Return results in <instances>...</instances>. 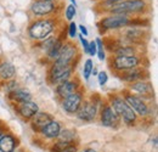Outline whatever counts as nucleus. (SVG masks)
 <instances>
[{
    "mask_svg": "<svg viewBox=\"0 0 158 152\" xmlns=\"http://www.w3.org/2000/svg\"><path fill=\"white\" fill-rule=\"evenodd\" d=\"M130 93L135 94V95L142 97L143 100H150L153 97V88H152V84L150 82H147L146 79H142V80H138V82H134V83H130L128 89Z\"/></svg>",
    "mask_w": 158,
    "mask_h": 152,
    "instance_id": "obj_12",
    "label": "nucleus"
},
{
    "mask_svg": "<svg viewBox=\"0 0 158 152\" xmlns=\"http://www.w3.org/2000/svg\"><path fill=\"white\" fill-rule=\"evenodd\" d=\"M78 144L77 142H64V141H55L50 146L51 152H78Z\"/></svg>",
    "mask_w": 158,
    "mask_h": 152,
    "instance_id": "obj_24",
    "label": "nucleus"
},
{
    "mask_svg": "<svg viewBox=\"0 0 158 152\" xmlns=\"http://www.w3.org/2000/svg\"><path fill=\"white\" fill-rule=\"evenodd\" d=\"M84 94L81 91V89L68 95L67 97L62 99L61 100V106H62V110L68 114H76L77 111L79 110L83 100H84Z\"/></svg>",
    "mask_w": 158,
    "mask_h": 152,
    "instance_id": "obj_11",
    "label": "nucleus"
},
{
    "mask_svg": "<svg viewBox=\"0 0 158 152\" xmlns=\"http://www.w3.org/2000/svg\"><path fill=\"white\" fill-rule=\"evenodd\" d=\"M147 7H148L147 0H124L119 2L118 5H116L114 7H112L108 11V14L124 15L130 17V15H138L145 12Z\"/></svg>",
    "mask_w": 158,
    "mask_h": 152,
    "instance_id": "obj_5",
    "label": "nucleus"
},
{
    "mask_svg": "<svg viewBox=\"0 0 158 152\" xmlns=\"http://www.w3.org/2000/svg\"><path fill=\"white\" fill-rule=\"evenodd\" d=\"M80 87L81 85H80V82H79L78 78H74V79L71 78V79L61 83L59 85H56L55 87V93L62 100V99L67 97L68 95H71V94L80 90Z\"/></svg>",
    "mask_w": 158,
    "mask_h": 152,
    "instance_id": "obj_15",
    "label": "nucleus"
},
{
    "mask_svg": "<svg viewBox=\"0 0 158 152\" xmlns=\"http://www.w3.org/2000/svg\"><path fill=\"white\" fill-rule=\"evenodd\" d=\"M7 99L14 103L17 105L21 102H26V101H31L32 100V94L29 90L23 89V88H17L11 93H7Z\"/></svg>",
    "mask_w": 158,
    "mask_h": 152,
    "instance_id": "obj_21",
    "label": "nucleus"
},
{
    "mask_svg": "<svg viewBox=\"0 0 158 152\" xmlns=\"http://www.w3.org/2000/svg\"><path fill=\"white\" fill-rule=\"evenodd\" d=\"M62 127H61V123L59 120H55L52 119L48 125H45L39 133L44 139H48V140H57V136H59L60 132H61Z\"/></svg>",
    "mask_w": 158,
    "mask_h": 152,
    "instance_id": "obj_20",
    "label": "nucleus"
},
{
    "mask_svg": "<svg viewBox=\"0 0 158 152\" xmlns=\"http://www.w3.org/2000/svg\"><path fill=\"white\" fill-rule=\"evenodd\" d=\"M57 10V2H51L46 0H34L31 5V12L37 16H49L56 12Z\"/></svg>",
    "mask_w": 158,
    "mask_h": 152,
    "instance_id": "obj_13",
    "label": "nucleus"
},
{
    "mask_svg": "<svg viewBox=\"0 0 158 152\" xmlns=\"http://www.w3.org/2000/svg\"><path fill=\"white\" fill-rule=\"evenodd\" d=\"M15 111L24 120H31L35 114L39 112V105L34 101H26L15 105Z\"/></svg>",
    "mask_w": 158,
    "mask_h": 152,
    "instance_id": "obj_14",
    "label": "nucleus"
},
{
    "mask_svg": "<svg viewBox=\"0 0 158 152\" xmlns=\"http://www.w3.org/2000/svg\"><path fill=\"white\" fill-rule=\"evenodd\" d=\"M46 1H51V2H57L59 0H46Z\"/></svg>",
    "mask_w": 158,
    "mask_h": 152,
    "instance_id": "obj_38",
    "label": "nucleus"
},
{
    "mask_svg": "<svg viewBox=\"0 0 158 152\" xmlns=\"http://www.w3.org/2000/svg\"><path fill=\"white\" fill-rule=\"evenodd\" d=\"M64 41H66V37H63L62 34L56 36V38L54 40L52 45L50 46V49H49L48 53H46V57H48L51 62H54V61L57 58L60 51H61V48H62V45H63Z\"/></svg>",
    "mask_w": 158,
    "mask_h": 152,
    "instance_id": "obj_23",
    "label": "nucleus"
},
{
    "mask_svg": "<svg viewBox=\"0 0 158 152\" xmlns=\"http://www.w3.org/2000/svg\"><path fill=\"white\" fill-rule=\"evenodd\" d=\"M119 78L125 82V83H134V82H138V80H142V79H147L148 78V72L145 67H136V68H133V70H129L127 72H123V73H119Z\"/></svg>",
    "mask_w": 158,
    "mask_h": 152,
    "instance_id": "obj_16",
    "label": "nucleus"
},
{
    "mask_svg": "<svg viewBox=\"0 0 158 152\" xmlns=\"http://www.w3.org/2000/svg\"><path fill=\"white\" fill-rule=\"evenodd\" d=\"M94 62L91 58H88L85 60L84 62V66H83V77L85 80H89V78L91 76V72H93V68H94Z\"/></svg>",
    "mask_w": 158,
    "mask_h": 152,
    "instance_id": "obj_27",
    "label": "nucleus"
},
{
    "mask_svg": "<svg viewBox=\"0 0 158 152\" xmlns=\"http://www.w3.org/2000/svg\"><path fill=\"white\" fill-rule=\"evenodd\" d=\"M17 88H20V87H19V83H17L15 79L9 80V82H6V83H5V90H6V94H7V93L14 91V90H15V89H17Z\"/></svg>",
    "mask_w": 158,
    "mask_h": 152,
    "instance_id": "obj_30",
    "label": "nucleus"
},
{
    "mask_svg": "<svg viewBox=\"0 0 158 152\" xmlns=\"http://www.w3.org/2000/svg\"><path fill=\"white\" fill-rule=\"evenodd\" d=\"M78 152H98L96 150L91 149V147H88V149H83V150H78Z\"/></svg>",
    "mask_w": 158,
    "mask_h": 152,
    "instance_id": "obj_35",
    "label": "nucleus"
},
{
    "mask_svg": "<svg viewBox=\"0 0 158 152\" xmlns=\"http://www.w3.org/2000/svg\"><path fill=\"white\" fill-rule=\"evenodd\" d=\"M110 51L114 56H131V55H138V49L135 45L123 43L122 40H116L113 43V48L110 49Z\"/></svg>",
    "mask_w": 158,
    "mask_h": 152,
    "instance_id": "obj_17",
    "label": "nucleus"
},
{
    "mask_svg": "<svg viewBox=\"0 0 158 152\" xmlns=\"http://www.w3.org/2000/svg\"><path fill=\"white\" fill-rule=\"evenodd\" d=\"M16 77V67L14 66V63L9 62V61H1L0 62V79L2 82H9L15 79Z\"/></svg>",
    "mask_w": 158,
    "mask_h": 152,
    "instance_id": "obj_22",
    "label": "nucleus"
},
{
    "mask_svg": "<svg viewBox=\"0 0 158 152\" xmlns=\"http://www.w3.org/2000/svg\"><path fill=\"white\" fill-rule=\"evenodd\" d=\"M74 70H76V66H63L56 62H52L48 72V82L51 85L56 87L61 83L71 79L73 77Z\"/></svg>",
    "mask_w": 158,
    "mask_h": 152,
    "instance_id": "obj_7",
    "label": "nucleus"
},
{
    "mask_svg": "<svg viewBox=\"0 0 158 152\" xmlns=\"http://www.w3.org/2000/svg\"><path fill=\"white\" fill-rule=\"evenodd\" d=\"M77 6H74V5H72V4H69L67 7H66V11H64V17L67 21H69V22H72V19L76 17V15H77V9H76Z\"/></svg>",
    "mask_w": 158,
    "mask_h": 152,
    "instance_id": "obj_28",
    "label": "nucleus"
},
{
    "mask_svg": "<svg viewBox=\"0 0 158 152\" xmlns=\"http://www.w3.org/2000/svg\"><path fill=\"white\" fill-rule=\"evenodd\" d=\"M71 2H72V5H74V6H77V1L76 0H69Z\"/></svg>",
    "mask_w": 158,
    "mask_h": 152,
    "instance_id": "obj_36",
    "label": "nucleus"
},
{
    "mask_svg": "<svg viewBox=\"0 0 158 152\" xmlns=\"http://www.w3.org/2000/svg\"><path fill=\"white\" fill-rule=\"evenodd\" d=\"M120 95L124 97V100L127 101V103L130 106V108L136 113L138 117L145 118L147 116H150L151 108L148 106V103L146 102V100H143L142 97L135 95L133 93H130L129 90H124L122 91Z\"/></svg>",
    "mask_w": 158,
    "mask_h": 152,
    "instance_id": "obj_8",
    "label": "nucleus"
},
{
    "mask_svg": "<svg viewBox=\"0 0 158 152\" xmlns=\"http://www.w3.org/2000/svg\"><path fill=\"white\" fill-rule=\"evenodd\" d=\"M130 22H131V19L129 16L110 14L100 19L98 22V27L101 33H106L110 31H118V29L127 28L130 26Z\"/></svg>",
    "mask_w": 158,
    "mask_h": 152,
    "instance_id": "obj_6",
    "label": "nucleus"
},
{
    "mask_svg": "<svg viewBox=\"0 0 158 152\" xmlns=\"http://www.w3.org/2000/svg\"><path fill=\"white\" fill-rule=\"evenodd\" d=\"M95 43H96V55H98L100 61H105L107 56H106V49H105L103 40L101 38H96Z\"/></svg>",
    "mask_w": 158,
    "mask_h": 152,
    "instance_id": "obj_26",
    "label": "nucleus"
},
{
    "mask_svg": "<svg viewBox=\"0 0 158 152\" xmlns=\"http://www.w3.org/2000/svg\"><path fill=\"white\" fill-rule=\"evenodd\" d=\"M142 57L140 55H131V56H111L108 58V66L112 72L116 74L127 72L129 70L136 68L141 66Z\"/></svg>",
    "mask_w": 158,
    "mask_h": 152,
    "instance_id": "obj_4",
    "label": "nucleus"
},
{
    "mask_svg": "<svg viewBox=\"0 0 158 152\" xmlns=\"http://www.w3.org/2000/svg\"><path fill=\"white\" fill-rule=\"evenodd\" d=\"M19 139L11 133H6L0 137V152H14L19 149Z\"/></svg>",
    "mask_w": 158,
    "mask_h": 152,
    "instance_id": "obj_19",
    "label": "nucleus"
},
{
    "mask_svg": "<svg viewBox=\"0 0 158 152\" xmlns=\"http://www.w3.org/2000/svg\"><path fill=\"white\" fill-rule=\"evenodd\" d=\"M96 77H98V80H99L100 87H105V85H106V83H107V80H108V76H107V73H106L105 71H100Z\"/></svg>",
    "mask_w": 158,
    "mask_h": 152,
    "instance_id": "obj_31",
    "label": "nucleus"
},
{
    "mask_svg": "<svg viewBox=\"0 0 158 152\" xmlns=\"http://www.w3.org/2000/svg\"><path fill=\"white\" fill-rule=\"evenodd\" d=\"M108 103L114 110V112L118 114L120 122H123L125 125L131 127L136 124L138 116L130 108V106L127 103V101L120 94H111L108 96Z\"/></svg>",
    "mask_w": 158,
    "mask_h": 152,
    "instance_id": "obj_2",
    "label": "nucleus"
},
{
    "mask_svg": "<svg viewBox=\"0 0 158 152\" xmlns=\"http://www.w3.org/2000/svg\"><path fill=\"white\" fill-rule=\"evenodd\" d=\"M88 54L90 56H95L96 55V43L95 40L89 41V49H88Z\"/></svg>",
    "mask_w": 158,
    "mask_h": 152,
    "instance_id": "obj_32",
    "label": "nucleus"
},
{
    "mask_svg": "<svg viewBox=\"0 0 158 152\" xmlns=\"http://www.w3.org/2000/svg\"><path fill=\"white\" fill-rule=\"evenodd\" d=\"M77 29H78V26H77L73 21H72V22H69V24H68V29H67L68 38L69 39L77 38Z\"/></svg>",
    "mask_w": 158,
    "mask_h": 152,
    "instance_id": "obj_29",
    "label": "nucleus"
},
{
    "mask_svg": "<svg viewBox=\"0 0 158 152\" xmlns=\"http://www.w3.org/2000/svg\"><path fill=\"white\" fill-rule=\"evenodd\" d=\"M14 152H26L24 150H21V149H17V150H15Z\"/></svg>",
    "mask_w": 158,
    "mask_h": 152,
    "instance_id": "obj_37",
    "label": "nucleus"
},
{
    "mask_svg": "<svg viewBox=\"0 0 158 152\" xmlns=\"http://www.w3.org/2000/svg\"><path fill=\"white\" fill-rule=\"evenodd\" d=\"M78 28H79V31H80V33H81L83 37H88L89 32H88V29H86V27H85L84 24H79Z\"/></svg>",
    "mask_w": 158,
    "mask_h": 152,
    "instance_id": "obj_34",
    "label": "nucleus"
},
{
    "mask_svg": "<svg viewBox=\"0 0 158 152\" xmlns=\"http://www.w3.org/2000/svg\"><path fill=\"white\" fill-rule=\"evenodd\" d=\"M57 28V19L50 17L37 19L28 26V37L35 43L43 41L51 37Z\"/></svg>",
    "mask_w": 158,
    "mask_h": 152,
    "instance_id": "obj_1",
    "label": "nucleus"
},
{
    "mask_svg": "<svg viewBox=\"0 0 158 152\" xmlns=\"http://www.w3.org/2000/svg\"><path fill=\"white\" fill-rule=\"evenodd\" d=\"M102 99L98 94H93L90 97L84 99L79 110L77 111V118L83 122H93L98 117L100 111V106L102 105Z\"/></svg>",
    "mask_w": 158,
    "mask_h": 152,
    "instance_id": "obj_3",
    "label": "nucleus"
},
{
    "mask_svg": "<svg viewBox=\"0 0 158 152\" xmlns=\"http://www.w3.org/2000/svg\"><path fill=\"white\" fill-rule=\"evenodd\" d=\"M57 140L64 141V142H76V140H77V132L74 129H71V128L61 129L59 136H57Z\"/></svg>",
    "mask_w": 158,
    "mask_h": 152,
    "instance_id": "obj_25",
    "label": "nucleus"
},
{
    "mask_svg": "<svg viewBox=\"0 0 158 152\" xmlns=\"http://www.w3.org/2000/svg\"><path fill=\"white\" fill-rule=\"evenodd\" d=\"M79 40H80V43H81V46H83V50H84V53L85 54H88V49H89V41L85 39V37H83L81 34H79Z\"/></svg>",
    "mask_w": 158,
    "mask_h": 152,
    "instance_id": "obj_33",
    "label": "nucleus"
},
{
    "mask_svg": "<svg viewBox=\"0 0 158 152\" xmlns=\"http://www.w3.org/2000/svg\"><path fill=\"white\" fill-rule=\"evenodd\" d=\"M79 56L80 55H79L77 45L72 41H64L61 48L59 56L54 62L63 66H76Z\"/></svg>",
    "mask_w": 158,
    "mask_h": 152,
    "instance_id": "obj_9",
    "label": "nucleus"
},
{
    "mask_svg": "<svg viewBox=\"0 0 158 152\" xmlns=\"http://www.w3.org/2000/svg\"><path fill=\"white\" fill-rule=\"evenodd\" d=\"M99 116L101 124L106 128L117 129L120 124V118L118 117V114L114 112V110L111 107V105L108 102L102 103L99 111Z\"/></svg>",
    "mask_w": 158,
    "mask_h": 152,
    "instance_id": "obj_10",
    "label": "nucleus"
},
{
    "mask_svg": "<svg viewBox=\"0 0 158 152\" xmlns=\"http://www.w3.org/2000/svg\"><path fill=\"white\" fill-rule=\"evenodd\" d=\"M52 119H55L49 112H38L32 119H31V127L35 133H39L40 130L48 125Z\"/></svg>",
    "mask_w": 158,
    "mask_h": 152,
    "instance_id": "obj_18",
    "label": "nucleus"
}]
</instances>
